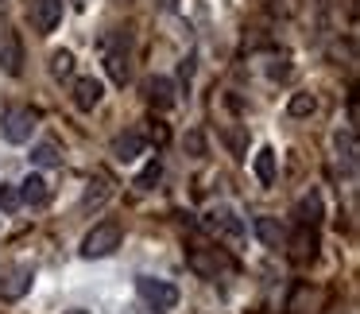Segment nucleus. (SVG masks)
<instances>
[{"mask_svg":"<svg viewBox=\"0 0 360 314\" xmlns=\"http://www.w3.org/2000/svg\"><path fill=\"white\" fill-rule=\"evenodd\" d=\"M120 241H124L120 221H97V225L82 237L78 252H82V260H105V256H112V252L120 249Z\"/></svg>","mask_w":360,"mask_h":314,"instance_id":"nucleus-1","label":"nucleus"},{"mask_svg":"<svg viewBox=\"0 0 360 314\" xmlns=\"http://www.w3.org/2000/svg\"><path fill=\"white\" fill-rule=\"evenodd\" d=\"M205 225H210L217 237H225V241H244V233H248L244 218H240V213H236L229 202L210 206V210H205Z\"/></svg>","mask_w":360,"mask_h":314,"instance_id":"nucleus-2","label":"nucleus"},{"mask_svg":"<svg viewBox=\"0 0 360 314\" xmlns=\"http://www.w3.org/2000/svg\"><path fill=\"white\" fill-rule=\"evenodd\" d=\"M136 291H140V299L148 306H155V310H174L179 306V287L167 280H155V275H140L136 280Z\"/></svg>","mask_w":360,"mask_h":314,"instance_id":"nucleus-3","label":"nucleus"},{"mask_svg":"<svg viewBox=\"0 0 360 314\" xmlns=\"http://www.w3.org/2000/svg\"><path fill=\"white\" fill-rule=\"evenodd\" d=\"M35 132V113L24 109V105H12V109H4V117H0V136L8 144H27Z\"/></svg>","mask_w":360,"mask_h":314,"instance_id":"nucleus-4","label":"nucleus"},{"mask_svg":"<svg viewBox=\"0 0 360 314\" xmlns=\"http://www.w3.org/2000/svg\"><path fill=\"white\" fill-rule=\"evenodd\" d=\"M0 70L8 74V78L24 74V39L12 27H0Z\"/></svg>","mask_w":360,"mask_h":314,"instance_id":"nucleus-5","label":"nucleus"},{"mask_svg":"<svg viewBox=\"0 0 360 314\" xmlns=\"http://www.w3.org/2000/svg\"><path fill=\"white\" fill-rule=\"evenodd\" d=\"M27 12H32V27H35V32L51 35L58 24H63L66 4H63V0H32V4H27Z\"/></svg>","mask_w":360,"mask_h":314,"instance_id":"nucleus-6","label":"nucleus"},{"mask_svg":"<svg viewBox=\"0 0 360 314\" xmlns=\"http://www.w3.org/2000/svg\"><path fill=\"white\" fill-rule=\"evenodd\" d=\"M32 283H35V268L32 264H20V268H12L4 280H0V299H8V303H20V299L32 291Z\"/></svg>","mask_w":360,"mask_h":314,"instance_id":"nucleus-7","label":"nucleus"},{"mask_svg":"<svg viewBox=\"0 0 360 314\" xmlns=\"http://www.w3.org/2000/svg\"><path fill=\"white\" fill-rule=\"evenodd\" d=\"M74 109H82V113H94L97 105H101V97H105V82L101 78H78L74 82Z\"/></svg>","mask_w":360,"mask_h":314,"instance_id":"nucleus-8","label":"nucleus"},{"mask_svg":"<svg viewBox=\"0 0 360 314\" xmlns=\"http://www.w3.org/2000/svg\"><path fill=\"white\" fill-rule=\"evenodd\" d=\"M16 190H20V206H32V210H39V206L51 202V182L35 171L27 175L24 182H16Z\"/></svg>","mask_w":360,"mask_h":314,"instance_id":"nucleus-9","label":"nucleus"},{"mask_svg":"<svg viewBox=\"0 0 360 314\" xmlns=\"http://www.w3.org/2000/svg\"><path fill=\"white\" fill-rule=\"evenodd\" d=\"M252 171H256L259 187H275V179H279V156H275V148H259L252 156Z\"/></svg>","mask_w":360,"mask_h":314,"instance_id":"nucleus-10","label":"nucleus"},{"mask_svg":"<svg viewBox=\"0 0 360 314\" xmlns=\"http://www.w3.org/2000/svg\"><path fill=\"white\" fill-rule=\"evenodd\" d=\"M143 148H148V140H143L140 132H124L112 140V159L117 163H136V159L143 156Z\"/></svg>","mask_w":360,"mask_h":314,"instance_id":"nucleus-11","label":"nucleus"},{"mask_svg":"<svg viewBox=\"0 0 360 314\" xmlns=\"http://www.w3.org/2000/svg\"><path fill=\"white\" fill-rule=\"evenodd\" d=\"M148 101L155 105L159 113L174 109V101H179V94H174V82H171V78H163V74H155V78L148 82Z\"/></svg>","mask_w":360,"mask_h":314,"instance_id":"nucleus-12","label":"nucleus"},{"mask_svg":"<svg viewBox=\"0 0 360 314\" xmlns=\"http://www.w3.org/2000/svg\"><path fill=\"white\" fill-rule=\"evenodd\" d=\"M333 148H337V163H345V175H356V132L352 128L337 132Z\"/></svg>","mask_w":360,"mask_h":314,"instance_id":"nucleus-13","label":"nucleus"},{"mask_svg":"<svg viewBox=\"0 0 360 314\" xmlns=\"http://www.w3.org/2000/svg\"><path fill=\"white\" fill-rule=\"evenodd\" d=\"M32 163L35 167H63V148L55 140H39L32 148Z\"/></svg>","mask_w":360,"mask_h":314,"instance_id":"nucleus-14","label":"nucleus"},{"mask_svg":"<svg viewBox=\"0 0 360 314\" xmlns=\"http://www.w3.org/2000/svg\"><path fill=\"white\" fill-rule=\"evenodd\" d=\"M252 229H256V237L267 244V249H279V244H283V225L275 218H256V221H252Z\"/></svg>","mask_w":360,"mask_h":314,"instance_id":"nucleus-15","label":"nucleus"},{"mask_svg":"<svg viewBox=\"0 0 360 314\" xmlns=\"http://www.w3.org/2000/svg\"><path fill=\"white\" fill-rule=\"evenodd\" d=\"M105 70H109V78L117 82V86H124V82L132 78V66H128L124 51H109V55H105Z\"/></svg>","mask_w":360,"mask_h":314,"instance_id":"nucleus-16","label":"nucleus"},{"mask_svg":"<svg viewBox=\"0 0 360 314\" xmlns=\"http://www.w3.org/2000/svg\"><path fill=\"white\" fill-rule=\"evenodd\" d=\"M298 221H302V225H318L321 221V194L318 190H310V194L298 202Z\"/></svg>","mask_w":360,"mask_h":314,"instance_id":"nucleus-17","label":"nucleus"},{"mask_svg":"<svg viewBox=\"0 0 360 314\" xmlns=\"http://www.w3.org/2000/svg\"><path fill=\"white\" fill-rule=\"evenodd\" d=\"M287 113L290 117H314V113H318V97L314 94H290Z\"/></svg>","mask_w":360,"mask_h":314,"instance_id":"nucleus-18","label":"nucleus"},{"mask_svg":"<svg viewBox=\"0 0 360 314\" xmlns=\"http://www.w3.org/2000/svg\"><path fill=\"white\" fill-rule=\"evenodd\" d=\"M159 179H163V159L155 156V159H148V167H143L140 175H136V187H140V190H151Z\"/></svg>","mask_w":360,"mask_h":314,"instance_id":"nucleus-19","label":"nucleus"},{"mask_svg":"<svg viewBox=\"0 0 360 314\" xmlns=\"http://www.w3.org/2000/svg\"><path fill=\"white\" fill-rule=\"evenodd\" d=\"M51 74H55L58 82L74 78V51H55V55H51Z\"/></svg>","mask_w":360,"mask_h":314,"instance_id":"nucleus-20","label":"nucleus"},{"mask_svg":"<svg viewBox=\"0 0 360 314\" xmlns=\"http://www.w3.org/2000/svg\"><path fill=\"white\" fill-rule=\"evenodd\" d=\"M16 210H20L16 182H0V213H16Z\"/></svg>","mask_w":360,"mask_h":314,"instance_id":"nucleus-21","label":"nucleus"},{"mask_svg":"<svg viewBox=\"0 0 360 314\" xmlns=\"http://www.w3.org/2000/svg\"><path fill=\"white\" fill-rule=\"evenodd\" d=\"M314 244H318V241H314L310 225H302V229H298V237H295V256H298V260L314 256Z\"/></svg>","mask_w":360,"mask_h":314,"instance_id":"nucleus-22","label":"nucleus"},{"mask_svg":"<svg viewBox=\"0 0 360 314\" xmlns=\"http://www.w3.org/2000/svg\"><path fill=\"white\" fill-rule=\"evenodd\" d=\"M105 198H109V182H105V179H97V190L89 187V190H86V198H82V206H101Z\"/></svg>","mask_w":360,"mask_h":314,"instance_id":"nucleus-23","label":"nucleus"},{"mask_svg":"<svg viewBox=\"0 0 360 314\" xmlns=\"http://www.w3.org/2000/svg\"><path fill=\"white\" fill-rule=\"evenodd\" d=\"M287 74H290L287 58H271V66H267V78H271V82H279V78H287Z\"/></svg>","mask_w":360,"mask_h":314,"instance_id":"nucleus-24","label":"nucleus"},{"mask_svg":"<svg viewBox=\"0 0 360 314\" xmlns=\"http://www.w3.org/2000/svg\"><path fill=\"white\" fill-rule=\"evenodd\" d=\"M66 314H94V310H82V306H74V310H66Z\"/></svg>","mask_w":360,"mask_h":314,"instance_id":"nucleus-25","label":"nucleus"},{"mask_svg":"<svg viewBox=\"0 0 360 314\" xmlns=\"http://www.w3.org/2000/svg\"><path fill=\"white\" fill-rule=\"evenodd\" d=\"M4 12H8V4H4V0H0V16H4Z\"/></svg>","mask_w":360,"mask_h":314,"instance_id":"nucleus-26","label":"nucleus"}]
</instances>
